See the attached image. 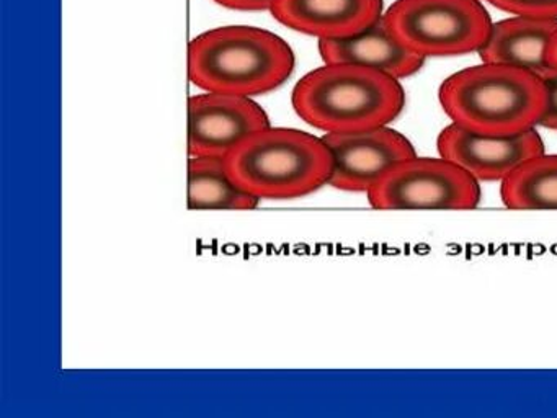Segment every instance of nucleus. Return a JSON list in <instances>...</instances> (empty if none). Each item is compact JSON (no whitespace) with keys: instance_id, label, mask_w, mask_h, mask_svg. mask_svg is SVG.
<instances>
[{"instance_id":"0eeeda50","label":"nucleus","mask_w":557,"mask_h":418,"mask_svg":"<svg viewBox=\"0 0 557 418\" xmlns=\"http://www.w3.org/2000/svg\"><path fill=\"white\" fill-rule=\"evenodd\" d=\"M332 157L329 185L348 193H368L396 163L416 157L413 144L386 126L322 136Z\"/></svg>"},{"instance_id":"9b49d317","label":"nucleus","mask_w":557,"mask_h":418,"mask_svg":"<svg viewBox=\"0 0 557 418\" xmlns=\"http://www.w3.org/2000/svg\"><path fill=\"white\" fill-rule=\"evenodd\" d=\"M272 15L282 25L318 39L360 33L384 15L383 0H276Z\"/></svg>"},{"instance_id":"dca6fc26","label":"nucleus","mask_w":557,"mask_h":418,"mask_svg":"<svg viewBox=\"0 0 557 418\" xmlns=\"http://www.w3.org/2000/svg\"><path fill=\"white\" fill-rule=\"evenodd\" d=\"M541 81L546 90V107L537 126L557 131V69L550 67L546 74L541 75Z\"/></svg>"},{"instance_id":"f3484780","label":"nucleus","mask_w":557,"mask_h":418,"mask_svg":"<svg viewBox=\"0 0 557 418\" xmlns=\"http://www.w3.org/2000/svg\"><path fill=\"white\" fill-rule=\"evenodd\" d=\"M218 5L231 10H244V12H259V10H272L276 0H214Z\"/></svg>"},{"instance_id":"9d476101","label":"nucleus","mask_w":557,"mask_h":418,"mask_svg":"<svg viewBox=\"0 0 557 418\" xmlns=\"http://www.w3.org/2000/svg\"><path fill=\"white\" fill-rule=\"evenodd\" d=\"M318 48L324 62L363 65L399 81L416 75L426 61L394 35L384 15L347 38L319 39Z\"/></svg>"},{"instance_id":"423d86ee","label":"nucleus","mask_w":557,"mask_h":418,"mask_svg":"<svg viewBox=\"0 0 557 418\" xmlns=\"http://www.w3.org/2000/svg\"><path fill=\"white\" fill-rule=\"evenodd\" d=\"M481 196V182L442 156L403 160L367 193L380 211H468Z\"/></svg>"},{"instance_id":"ddd939ff","label":"nucleus","mask_w":557,"mask_h":418,"mask_svg":"<svg viewBox=\"0 0 557 418\" xmlns=\"http://www.w3.org/2000/svg\"><path fill=\"white\" fill-rule=\"evenodd\" d=\"M187 201L190 211H252L260 205L233 179L221 157L188 159Z\"/></svg>"},{"instance_id":"39448f33","label":"nucleus","mask_w":557,"mask_h":418,"mask_svg":"<svg viewBox=\"0 0 557 418\" xmlns=\"http://www.w3.org/2000/svg\"><path fill=\"white\" fill-rule=\"evenodd\" d=\"M384 19L410 51L425 59L479 52L494 23L482 0H396Z\"/></svg>"},{"instance_id":"7ed1b4c3","label":"nucleus","mask_w":557,"mask_h":418,"mask_svg":"<svg viewBox=\"0 0 557 418\" xmlns=\"http://www.w3.org/2000/svg\"><path fill=\"white\" fill-rule=\"evenodd\" d=\"M295 71L285 39L256 26H221L188 45V77L205 91L257 97L282 87Z\"/></svg>"},{"instance_id":"f257e3e1","label":"nucleus","mask_w":557,"mask_h":418,"mask_svg":"<svg viewBox=\"0 0 557 418\" xmlns=\"http://www.w3.org/2000/svg\"><path fill=\"white\" fill-rule=\"evenodd\" d=\"M296 114L314 130L350 133L393 123L406 107L399 78L344 62H324L293 88Z\"/></svg>"},{"instance_id":"f03ea898","label":"nucleus","mask_w":557,"mask_h":418,"mask_svg":"<svg viewBox=\"0 0 557 418\" xmlns=\"http://www.w3.org/2000/svg\"><path fill=\"white\" fill-rule=\"evenodd\" d=\"M438 101L458 126L491 136H513L537 127L546 90L533 72L481 61L446 77L438 88Z\"/></svg>"},{"instance_id":"4468645a","label":"nucleus","mask_w":557,"mask_h":418,"mask_svg":"<svg viewBox=\"0 0 557 418\" xmlns=\"http://www.w3.org/2000/svg\"><path fill=\"white\" fill-rule=\"evenodd\" d=\"M500 198L515 211H557V153L541 152L521 163L502 182Z\"/></svg>"},{"instance_id":"a211bd4d","label":"nucleus","mask_w":557,"mask_h":418,"mask_svg":"<svg viewBox=\"0 0 557 418\" xmlns=\"http://www.w3.org/2000/svg\"><path fill=\"white\" fill-rule=\"evenodd\" d=\"M549 62L553 67L557 69V32L556 35H554L553 41H550Z\"/></svg>"},{"instance_id":"f8f14e48","label":"nucleus","mask_w":557,"mask_h":418,"mask_svg":"<svg viewBox=\"0 0 557 418\" xmlns=\"http://www.w3.org/2000/svg\"><path fill=\"white\" fill-rule=\"evenodd\" d=\"M557 32V19L513 15L492 23L487 41L479 49L482 62L513 65L544 75L553 65L549 46Z\"/></svg>"},{"instance_id":"2eb2a0df","label":"nucleus","mask_w":557,"mask_h":418,"mask_svg":"<svg viewBox=\"0 0 557 418\" xmlns=\"http://www.w3.org/2000/svg\"><path fill=\"white\" fill-rule=\"evenodd\" d=\"M485 2L511 15L557 19V0H485Z\"/></svg>"},{"instance_id":"6e6552de","label":"nucleus","mask_w":557,"mask_h":418,"mask_svg":"<svg viewBox=\"0 0 557 418\" xmlns=\"http://www.w3.org/2000/svg\"><path fill=\"white\" fill-rule=\"evenodd\" d=\"M270 126L265 110L250 97L205 91L188 98V157L226 159L236 147Z\"/></svg>"},{"instance_id":"20e7f679","label":"nucleus","mask_w":557,"mask_h":418,"mask_svg":"<svg viewBox=\"0 0 557 418\" xmlns=\"http://www.w3.org/2000/svg\"><path fill=\"white\" fill-rule=\"evenodd\" d=\"M233 179L262 199L305 198L329 185L332 157L322 137L267 126L226 157Z\"/></svg>"},{"instance_id":"1a4fd4ad","label":"nucleus","mask_w":557,"mask_h":418,"mask_svg":"<svg viewBox=\"0 0 557 418\" xmlns=\"http://www.w3.org/2000/svg\"><path fill=\"white\" fill-rule=\"evenodd\" d=\"M438 156L471 173L478 182H504L521 163L546 152L536 127L513 136L474 133L449 123L436 137Z\"/></svg>"}]
</instances>
